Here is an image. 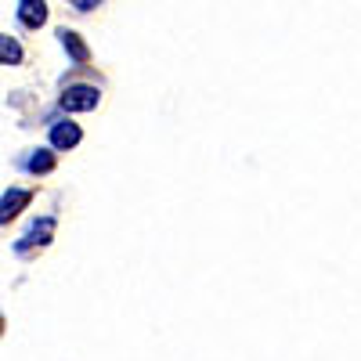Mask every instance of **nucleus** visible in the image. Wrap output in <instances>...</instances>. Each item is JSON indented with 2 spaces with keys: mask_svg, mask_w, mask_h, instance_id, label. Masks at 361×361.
Masks as SVG:
<instances>
[{
  "mask_svg": "<svg viewBox=\"0 0 361 361\" xmlns=\"http://www.w3.org/2000/svg\"><path fill=\"white\" fill-rule=\"evenodd\" d=\"M98 102H102V90L94 83H69L58 94V109L62 112H94Z\"/></svg>",
  "mask_w": 361,
  "mask_h": 361,
  "instance_id": "1",
  "label": "nucleus"
},
{
  "mask_svg": "<svg viewBox=\"0 0 361 361\" xmlns=\"http://www.w3.org/2000/svg\"><path fill=\"white\" fill-rule=\"evenodd\" d=\"M51 148L54 152H73V148L83 141V130L80 123H73V119H58V123H51Z\"/></svg>",
  "mask_w": 361,
  "mask_h": 361,
  "instance_id": "2",
  "label": "nucleus"
},
{
  "mask_svg": "<svg viewBox=\"0 0 361 361\" xmlns=\"http://www.w3.org/2000/svg\"><path fill=\"white\" fill-rule=\"evenodd\" d=\"M29 199H33V195H29L25 188H8V192H4V199H0V224L15 221V217L22 214V209L29 206Z\"/></svg>",
  "mask_w": 361,
  "mask_h": 361,
  "instance_id": "3",
  "label": "nucleus"
},
{
  "mask_svg": "<svg viewBox=\"0 0 361 361\" xmlns=\"http://www.w3.org/2000/svg\"><path fill=\"white\" fill-rule=\"evenodd\" d=\"M54 238V217H40L37 224H29V231L22 235V243H18V250L25 253L29 246H47Z\"/></svg>",
  "mask_w": 361,
  "mask_h": 361,
  "instance_id": "4",
  "label": "nucleus"
},
{
  "mask_svg": "<svg viewBox=\"0 0 361 361\" xmlns=\"http://www.w3.org/2000/svg\"><path fill=\"white\" fill-rule=\"evenodd\" d=\"M58 40H62L66 54L73 58V66H87V62H90V51H87V44L80 40L76 29H58Z\"/></svg>",
  "mask_w": 361,
  "mask_h": 361,
  "instance_id": "5",
  "label": "nucleus"
},
{
  "mask_svg": "<svg viewBox=\"0 0 361 361\" xmlns=\"http://www.w3.org/2000/svg\"><path fill=\"white\" fill-rule=\"evenodd\" d=\"M18 22L25 29H40L47 22V4L44 0H18Z\"/></svg>",
  "mask_w": 361,
  "mask_h": 361,
  "instance_id": "6",
  "label": "nucleus"
},
{
  "mask_svg": "<svg viewBox=\"0 0 361 361\" xmlns=\"http://www.w3.org/2000/svg\"><path fill=\"white\" fill-rule=\"evenodd\" d=\"M25 170L37 173V177H40V173H51V170H54V148H37V152L25 159Z\"/></svg>",
  "mask_w": 361,
  "mask_h": 361,
  "instance_id": "7",
  "label": "nucleus"
},
{
  "mask_svg": "<svg viewBox=\"0 0 361 361\" xmlns=\"http://www.w3.org/2000/svg\"><path fill=\"white\" fill-rule=\"evenodd\" d=\"M0 58H4V66H22V58H25L22 54V44L4 33V37H0Z\"/></svg>",
  "mask_w": 361,
  "mask_h": 361,
  "instance_id": "8",
  "label": "nucleus"
},
{
  "mask_svg": "<svg viewBox=\"0 0 361 361\" xmlns=\"http://www.w3.org/2000/svg\"><path fill=\"white\" fill-rule=\"evenodd\" d=\"M69 4H73L76 11H94L98 4H105V0H69Z\"/></svg>",
  "mask_w": 361,
  "mask_h": 361,
  "instance_id": "9",
  "label": "nucleus"
}]
</instances>
